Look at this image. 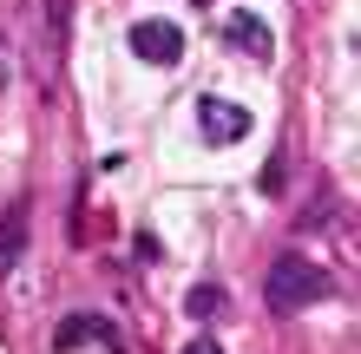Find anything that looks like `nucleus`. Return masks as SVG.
<instances>
[{
  "label": "nucleus",
  "instance_id": "nucleus-10",
  "mask_svg": "<svg viewBox=\"0 0 361 354\" xmlns=\"http://www.w3.org/2000/svg\"><path fill=\"white\" fill-rule=\"evenodd\" d=\"M0 79H7V66H0Z\"/></svg>",
  "mask_w": 361,
  "mask_h": 354
},
{
  "label": "nucleus",
  "instance_id": "nucleus-3",
  "mask_svg": "<svg viewBox=\"0 0 361 354\" xmlns=\"http://www.w3.org/2000/svg\"><path fill=\"white\" fill-rule=\"evenodd\" d=\"M132 53L145 66H178L184 59V27L178 20H138L132 27Z\"/></svg>",
  "mask_w": 361,
  "mask_h": 354
},
{
  "label": "nucleus",
  "instance_id": "nucleus-1",
  "mask_svg": "<svg viewBox=\"0 0 361 354\" xmlns=\"http://www.w3.org/2000/svg\"><path fill=\"white\" fill-rule=\"evenodd\" d=\"M322 296H329V276L309 256H295V249H283V256L269 263V276H263V302L276 308V315H295V308H309Z\"/></svg>",
  "mask_w": 361,
  "mask_h": 354
},
{
  "label": "nucleus",
  "instance_id": "nucleus-6",
  "mask_svg": "<svg viewBox=\"0 0 361 354\" xmlns=\"http://www.w3.org/2000/svg\"><path fill=\"white\" fill-rule=\"evenodd\" d=\"M20 249H27V203H7V223H0V269H13Z\"/></svg>",
  "mask_w": 361,
  "mask_h": 354
},
{
  "label": "nucleus",
  "instance_id": "nucleus-5",
  "mask_svg": "<svg viewBox=\"0 0 361 354\" xmlns=\"http://www.w3.org/2000/svg\"><path fill=\"white\" fill-rule=\"evenodd\" d=\"M79 341H105V348H118V335H112L99 315H66V322L53 328V354H73Z\"/></svg>",
  "mask_w": 361,
  "mask_h": 354
},
{
  "label": "nucleus",
  "instance_id": "nucleus-2",
  "mask_svg": "<svg viewBox=\"0 0 361 354\" xmlns=\"http://www.w3.org/2000/svg\"><path fill=\"white\" fill-rule=\"evenodd\" d=\"M197 132H204V144H243L250 138V112L217 99V92H204L197 99Z\"/></svg>",
  "mask_w": 361,
  "mask_h": 354
},
{
  "label": "nucleus",
  "instance_id": "nucleus-8",
  "mask_svg": "<svg viewBox=\"0 0 361 354\" xmlns=\"http://www.w3.org/2000/svg\"><path fill=\"white\" fill-rule=\"evenodd\" d=\"M184 354H224V348H217V341H210V335H197V341H190Z\"/></svg>",
  "mask_w": 361,
  "mask_h": 354
},
{
  "label": "nucleus",
  "instance_id": "nucleus-7",
  "mask_svg": "<svg viewBox=\"0 0 361 354\" xmlns=\"http://www.w3.org/2000/svg\"><path fill=\"white\" fill-rule=\"evenodd\" d=\"M184 315H190V322H217V315H224V289H217V282H197V289L184 296Z\"/></svg>",
  "mask_w": 361,
  "mask_h": 354
},
{
  "label": "nucleus",
  "instance_id": "nucleus-9",
  "mask_svg": "<svg viewBox=\"0 0 361 354\" xmlns=\"http://www.w3.org/2000/svg\"><path fill=\"white\" fill-rule=\"evenodd\" d=\"M197 7H210V0H197Z\"/></svg>",
  "mask_w": 361,
  "mask_h": 354
},
{
  "label": "nucleus",
  "instance_id": "nucleus-4",
  "mask_svg": "<svg viewBox=\"0 0 361 354\" xmlns=\"http://www.w3.org/2000/svg\"><path fill=\"white\" fill-rule=\"evenodd\" d=\"M224 39H230L243 59H269V53H276V33H269L263 13H230V20H224Z\"/></svg>",
  "mask_w": 361,
  "mask_h": 354
}]
</instances>
